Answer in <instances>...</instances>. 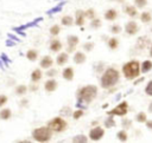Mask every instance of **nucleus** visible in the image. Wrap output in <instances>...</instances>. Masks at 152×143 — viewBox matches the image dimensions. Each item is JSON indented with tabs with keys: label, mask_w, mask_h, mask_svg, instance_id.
I'll list each match as a JSON object with an SVG mask.
<instances>
[{
	"label": "nucleus",
	"mask_w": 152,
	"mask_h": 143,
	"mask_svg": "<svg viewBox=\"0 0 152 143\" xmlns=\"http://www.w3.org/2000/svg\"><path fill=\"white\" fill-rule=\"evenodd\" d=\"M120 80V72L114 67H107L100 78V86L104 90L113 89Z\"/></svg>",
	"instance_id": "nucleus-1"
},
{
	"label": "nucleus",
	"mask_w": 152,
	"mask_h": 143,
	"mask_svg": "<svg viewBox=\"0 0 152 143\" xmlns=\"http://www.w3.org/2000/svg\"><path fill=\"white\" fill-rule=\"evenodd\" d=\"M97 86L93 85V84H88L82 86L78 91H77V99L78 103H91L96 97H97Z\"/></svg>",
	"instance_id": "nucleus-2"
},
{
	"label": "nucleus",
	"mask_w": 152,
	"mask_h": 143,
	"mask_svg": "<svg viewBox=\"0 0 152 143\" xmlns=\"http://www.w3.org/2000/svg\"><path fill=\"white\" fill-rule=\"evenodd\" d=\"M122 73H124V77L127 79V80H135L141 71H140V63L135 59L133 60H129L127 61L126 64L122 65V69H121Z\"/></svg>",
	"instance_id": "nucleus-3"
},
{
	"label": "nucleus",
	"mask_w": 152,
	"mask_h": 143,
	"mask_svg": "<svg viewBox=\"0 0 152 143\" xmlns=\"http://www.w3.org/2000/svg\"><path fill=\"white\" fill-rule=\"evenodd\" d=\"M51 137H52V131L49 129L48 125H45V126H38V128H36V129L32 130V138L36 142L46 143V142H50Z\"/></svg>",
	"instance_id": "nucleus-4"
},
{
	"label": "nucleus",
	"mask_w": 152,
	"mask_h": 143,
	"mask_svg": "<svg viewBox=\"0 0 152 143\" xmlns=\"http://www.w3.org/2000/svg\"><path fill=\"white\" fill-rule=\"evenodd\" d=\"M46 125L49 126V129L52 132H63L68 128V123H66V121L62 116H57V117L51 118L48 122Z\"/></svg>",
	"instance_id": "nucleus-5"
},
{
	"label": "nucleus",
	"mask_w": 152,
	"mask_h": 143,
	"mask_svg": "<svg viewBox=\"0 0 152 143\" xmlns=\"http://www.w3.org/2000/svg\"><path fill=\"white\" fill-rule=\"evenodd\" d=\"M127 112H128V104H127L126 100H122V102H120L115 108H113L110 111H108V115L122 117V116H126Z\"/></svg>",
	"instance_id": "nucleus-6"
},
{
	"label": "nucleus",
	"mask_w": 152,
	"mask_h": 143,
	"mask_svg": "<svg viewBox=\"0 0 152 143\" xmlns=\"http://www.w3.org/2000/svg\"><path fill=\"white\" fill-rule=\"evenodd\" d=\"M104 136V129L100 125H95L93 126L90 130H89V134H88V137L90 141L93 142H99L102 139V137Z\"/></svg>",
	"instance_id": "nucleus-7"
},
{
	"label": "nucleus",
	"mask_w": 152,
	"mask_h": 143,
	"mask_svg": "<svg viewBox=\"0 0 152 143\" xmlns=\"http://www.w3.org/2000/svg\"><path fill=\"white\" fill-rule=\"evenodd\" d=\"M139 31V26H138V22L134 21V20H129L126 22L125 25V32L128 34V35H134L137 34Z\"/></svg>",
	"instance_id": "nucleus-8"
},
{
	"label": "nucleus",
	"mask_w": 152,
	"mask_h": 143,
	"mask_svg": "<svg viewBox=\"0 0 152 143\" xmlns=\"http://www.w3.org/2000/svg\"><path fill=\"white\" fill-rule=\"evenodd\" d=\"M66 43H68V52H72V51L75 50V47L78 45L80 39H78L77 35L70 34V35H68V38H66Z\"/></svg>",
	"instance_id": "nucleus-9"
},
{
	"label": "nucleus",
	"mask_w": 152,
	"mask_h": 143,
	"mask_svg": "<svg viewBox=\"0 0 152 143\" xmlns=\"http://www.w3.org/2000/svg\"><path fill=\"white\" fill-rule=\"evenodd\" d=\"M152 43H151V39L148 38V37H146V35H142V37H140V38H138V40H137V43H135V47L138 48V50H145L148 45H151Z\"/></svg>",
	"instance_id": "nucleus-10"
},
{
	"label": "nucleus",
	"mask_w": 152,
	"mask_h": 143,
	"mask_svg": "<svg viewBox=\"0 0 152 143\" xmlns=\"http://www.w3.org/2000/svg\"><path fill=\"white\" fill-rule=\"evenodd\" d=\"M57 87H58V82L55 78H49L44 83V90L46 92H53L57 90Z\"/></svg>",
	"instance_id": "nucleus-11"
},
{
	"label": "nucleus",
	"mask_w": 152,
	"mask_h": 143,
	"mask_svg": "<svg viewBox=\"0 0 152 143\" xmlns=\"http://www.w3.org/2000/svg\"><path fill=\"white\" fill-rule=\"evenodd\" d=\"M52 65H53V59H52L50 56H44V57H42V59H40V61H39L40 69L48 70V69L52 67Z\"/></svg>",
	"instance_id": "nucleus-12"
},
{
	"label": "nucleus",
	"mask_w": 152,
	"mask_h": 143,
	"mask_svg": "<svg viewBox=\"0 0 152 143\" xmlns=\"http://www.w3.org/2000/svg\"><path fill=\"white\" fill-rule=\"evenodd\" d=\"M72 60H74L75 64L81 65V64L86 63V60H87V56H86L82 51H76V52L74 53V56H72Z\"/></svg>",
	"instance_id": "nucleus-13"
},
{
	"label": "nucleus",
	"mask_w": 152,
	"mask_h": 143,
	"mask_svg": "<svg viewBox=\"0 0 152 143\" xmlns=\"http://www.w3.org/2000/svg\"><path fill=\"white\" fill-rule=\"evenodd\" d=\"M75 24L76 26H83L86 22V17H84V11L82 9H77L75 12Z\"/></svg>",
	"instance_id": "nucleus-14"
},
{
	"label": "nucleus",
	"mask_w": 152,
	"mask_h": 143,
	"mask_svg": "<svg viewBox=\"0 0 152 143\" xmlns=\"http://www.w3.org/2000/svg\"><path fill=\"white\" fill-rule=\"evenodd\" d=\"M49 48H50V51H51V52L57 53V52H59V51L63 48V44H62V41H61V40H58V39H52V40L50 41Z\"/></svg>",
	"instance_id": "nucleus-15"
},
{
	"label": "nucleus",
	"mask_w": 152,
	"mask_h": 143,
	"mask_svg": "<svg viewBox=\"0 0 152 143\" xmlns=\"http://www.w3.org/2000/svg\"><path fill=\"white\" fill-rule=\"evenodd\" d=\"M74 76H75V72H74V69H72L71 66H66V67L63 69V71H62V77H63V79L70 82V80L74 79Z\"/></svg>",
	"instance_id": "nucleus-16"
},
{
	"label": "nucleus",
	"mask_w": 152,
	"mask_h": 143,
	"mask_svg": "<svg viewBox=\"0 0 152 143\" xmlns=\"http://www.w3.org/2000/svg\"><path fill=\"white\" fill-rule=\"evenodd\" d=\"M68 60H69V54H68V52H61V53L57 56V58H56V64L59 65V66H63V65H65V64L68 63Z\"/></svg>",
	"instance_id": "nucleus-17"
},
{
	"label": "nucleus",
	"mask_w": 152,
	"mask_h": 143,
	"mask_svg": "<svg viewBox=\"0 0 152 143\" xmlns=\"http://www.w3.org/2000/svg\"><path fill=\"white\" fill-rule=\"evenodd\" d=\"M31 82L32 83H38L40 82V79L43 78V72H42V69H34L32 72H31Z\"/></svg>",
	"instance_id": "nucleus-18"
},
{
	"label": "nucleus",
	"mask_w": 152,
	"mask_h": 143,
	"mask_svg": "<svg viewBox=\"0 0 152 143\" xmlns=\"http://www.w3.org/2000/svg\"><path fill=\"white\" fill-rule=\"evenodd\" d=\"M12 118V110L10 108H1L0 110V121H10Z\"/></svg>",
	"instance_id": "nucleus-19"
},
{
	"label": "nucleus",
	"mask_w": 152,
	"mask_h": 143,
	"mask_svg": "<svg viewBox=\"0 0 152 143\" xmlns=\"http://www.w3.org/2000/svg\"><path fill=\"white\" fill-rule=\"evenodd\" d=\"M124 12H125L128 17H131V18H135V17L138 15V9H137V6H135V5H134V6H132V5H126L125 8H124Z\"/></svg>",
	"instance_id": "nucleus-20"
},
{
	"label": "nucleus",
	"mask_w": 152,
	"mask_h": 143,
	"mask_svg": "<svg viewBox=\"0 0 152 143\" xmlns=\"http://www.w3.org/2000/svg\"><path fill=\"white\" fill-rule=\"evenodd\" d=\"M118 18V11L114 8H109L104 12V19L107 21H114Z\"/></svg>",
	"instance_id": "nucleus-21"
},
{
	"label": "nucleus",
	"mask_w": 152,
	"mask_h": 143,
	"mask_svg": "<svg viewBox=\"0 0 152 143\" xmlns=\"http://www.w3.org/2000/svg\"><path fill=\"white\" fill-rule=\"evenodd\" d=\"M151 70H152V60L146 59V60H144L140 64V71H141V73H147Z\"/></svg>",
	"instance_id": "nucleus-22"
},
{
	"label": "nucleus",
	"mask_w": 152,
	"mask_h": 143,
	"mask_svg": "<svg viewBox=\"0 0 152 143\" xmlns=\"http://www.w3.org/2000/svg\"><path fill=\"white\" fill-rule=\"evenodd\" d=\"M27 91H28V87L26 86V85H24V84H19V85H17L15 86V89H14V93L17 95V96H25L26 93H27Z\"/></svg>",
	"instance_id": "nucleus-23"
},
{
	"label": "nucleus",
	"mask_w": 152,
	"mask_h": 143,
	"mask_svg": "<svg viewBox=\"0 0 152 143\" xmlns=\"http://www.w3.org/2000/svg\"><path fill=\"white\" fill-rule=\"evenodd\" d=\"M61 24L63 25V26H66V27H69V26H72L74 24H75V19L71 17V15H63L62 17V19H61Z\"/></svg>",
	"instance_id": "nucleus-24"
},
{
	"label": "nucleus",
	"mask_w": 152,
	"mask_h": 143,
	"mask_svg": "<svg viewBox=\"0 0 152 143\" xmlns=\"http://www.w3.org/2000/svg\"><path fill=\"white\" fill-rule=\"evenodd\" d=\"M107 45H108V48L112 50V51H115L118 47H119V39L115 38V37H112L107 40Z\"/></svg>",
	"instance_id": "nucleus-25"
},
{
	"label": "nucleus",
	"mask_w": 152,
	"mask_h": 143,
	"mask_svg": "<svg viewBox=\"0 0 152 143\" xmlns=\"http://www.w3.org/2000/svg\"><path fill=\"white\" fill-rule=\"evenodd\" d=\"M26 58H27V60H30V61H36L37 59H38V56H39V53H38V51L37 50H33V48H31V50H28L27 52H26Z\"/></svg>",
	"instance_id": "nucleus-26"
},
{
	"label": "nucleus",
	"mask_w": 152,
	"mask_h": 143,
	"mask_svg": "<svg viewBox=\"0 0 152 143\" xmlns=\"http://www.w3.org/2000/svg\"><path fill=\"white\" fill-rule=\"evenodd\" d=\"M103 124H104V128H107V129L114 128V126L116 125L115 119H114V116H113V115H108V117L103 121Z\"/></svg>",
	"instance_id": "nucleus-27"
},
{
	"label": "nucleus",
	"mask_w": 152,
	"mask_h": 143,
	"mask_svg": "<svg viewBox=\"0 0 152 143\" xmlns=\"http://www.w3.org/2000/svg\"><path fill=\"white\" fill-rule=\"evenodd\" d=\"M139 18H140V21L142 24H148L152 21V14L150 12H142Z\"/></svg>",
	"instance_id": "nucleus-28"
},
{
	"label": "nucleus",
	"mask_w": 152,
	"mask_h": 143,
	"mask_svg": "<svg viewBox=\"0 0 152 143\" xmlns=\"http://www.w3.org/2000/svg\"><path fill=\"white\" fill-rule=\"evenodd\" d=\"M116 138H118L120 142H127V141H128V134H127V131H126L125 129L118 131V134H116Z\"/></svg>",
	"instance_id": "nucleus-29"
},
{
	"label": "nucleus",
	"mask_w": 152,
	"mask_h": 143,
	"mask_svg": "<svg viewBox=\"0 0 152 143\" xmlns=\"http://www.w3.org/2000/svg\"><path fill=\"white\" fill-rule=\"evenodd\" d=\"M72 143H87L88 142V137L86 135H76L72 137L71 139Z\"/></svg>",
	"instance_id": "nucleus-30"
},
{
	"label": "nucleus",
	"mask_w": 152,
	"mask_h": 143,
	"mask_svg": "<svg viewBox=\"0 0 152 143\" xmlns=\"http://www.w3.org/2000/svg\"><path fill=\"white\" fill-rule=\"evenodd\" d=\"M64 4H65V1H62V2H61V4H58L56 7H53V8L49 9V11L46 12V14H49V15H52V14H55V13H58V12H61V11H62V8H63V6H64Z\"/></svg>",
	"instance_id": "nucleus-31"
},
{
	"label": "nucleus",
	"mask_w": 152,
	"mask_h": 143,
	"mask_svg": "<svg viewBox=\"0 0 152 143\" xmlns=\"http://www.w3.org/2000/svg\"><path fill=\"white\" fill-rule=\"evenodd\" d=\"M135 121H137L138 123H145V122L147 121V115H146V112H144V111L138 112L137 116H135Z\"/></svg>",
	"instance_id": "nucleus-32"
},
{
	"label": "nucleus",
	"mask_w": 152,
	"mask_h": 143,
	"mask_svg": "<svg viewBox=\"0 0 152 143\" xmlns=\"http://www.w3.org/2000/svg\"><path fill=\"white\" fill-rule=\"evenodd\" d=\"M84 17H86V19H89V20L94 19V18L96 17L95 9H94V8H88V9H86V11H84Z\"/></svg>",
	"instance_id": "nucleus-33"
},
{
	"label": "nucleus",
	"mask_w": 152,
	"mask_h": 143,
	"mask_svg": "<svg viewBox=\"0 0 152 143\" xmlns=\"http://www.w3.org/2000/svg\"><path fill=\"white\" fill-rule=\"evenodd\" d=\"M49 32H50V34L52 35V37H56V35H58L59 33H61V26L59 25H52L51 27H50V30H49Z\"/></svg>",
	"instance_id": "nucleus-34"
},
{
	"label": "nucleus",
	"mask_w": 152,
	"mask_h": 143,
	"mask_svg": "<svg viewBox=\"0 0 152 143\" xmlns=\"http://www.w3.org/2000/svg\"><path fill=\"white\" fill-rule=\"evenodd\" d=\"M59 113H61L62 117H65V116L68 117V116H71V115H72V110H71L70 106H63V108L61 109Z\"/></svg>",
	"instance_id": "nucleus-35"
},
{
	"label": "nucleus",
	"mask_w": 152,
	"mask_h": 143,
	"mask_svg": "<svg viewBox=\"0 0 152 143\" xmlns=\"http://www.w3.org/2000/svg\"><path fill=\"white\" fill-rule=\"evenodd\" d=\"M102 26V21L99 19V18H94V19H91L90 20V27L91 28H100Z\"/></svg>",
	"instance_id": "nucleus-36"
},
{
	"label": "nucleus",
	"mask_w": 152,
	"mask_h": 143,
	"mask_svg": "<svg viewBox=\"0 0 152 143\" xmlns=\"http://www.w3.org/2000/svg\"><path fill=\"white\" fill-rule=\"evenodd\" d=\"M109 30H110V33H113V34H119V33H121V31H122L121 26H120V25H118V24L112 25Z\"/></svg>",
	"instance_id": "nucleus-37"
},
{
	"label": "nucleus",
	"mask_w": 152,
	"mask_h": 143,
	"mask_svg": "<svg viewBox=\"0 0 152 143\" xmlns=\"http://www.w3.org/2000/svg\"><path fill=\"white\" fill-rule=\"evenodd\" d=\"M83 115H84V111H83L82 109H77V110L72 111V115H71V117H72L74 119H78V118H81Z\"/></svg>",
	"instance_id": "nucleus-38"
},
{
	"label": "nucleus",
	"mask_w": 152,
	"mask_h": 143,
	"mask_svg": "<svg viewBox=\"0 0 152 143\" xmlns=\"http://www.w3.org/2000/svg\"><path fill=\"white\" fill-rule=\"evenodd\" d=\"M94 46H95V44H94L93 41H87V43H84V45H83V50H84L86 52H90V51H93Z\"/></svg>",
	"instance_id": "nucleus-39"
},
{
	"label": "nucleus",
	"mask_w": 152,
	"mask_h": 143,
	"mask_svg": "<svg viewBox=\"0 0 152 143\" xmlns=\"http://www.w3.org/2000/svg\"><path fill=\"white\" fill-rule=\"evenodd\" d=\"M121 125H122V128H124L125 130H128V129L132 126V121L128 119V118H124L122 122H121Z\"/></svg>",
	"instance_id": "nucleus-40"
},
{
	"label": "nucleus",
	"mask_w": 152,
	"mask_h": 143,
	"mask_svg": "<svg viewBox=\"0 0 152 143\" xmlns=\"http://www.w3.org/2000/svg\"><path fill=\"white\" fill-rule=\"evenodd\" d=\"M8 103V97L5 93H0V109L4 108Z\"/></svg>",
	"instance_id": "nucleus-41"
},
{
	"label": "nucleus",
	"mask_w": 152,
	"mask_h": 143,
	"mask_svg": "<svg viewBox=\"0 0 152 143\" xmlns=\"http://www.w3.org/2000/svg\"><path fill=\"white\" fill-rule=\"evenodd\" d=\"M45 74H46V77H49V78H53L55 76H57V70L50 67V69L46 70V73H45Z\"/></svg>",
	"instance_id": "nucleus-42"
},
{
	"label": "nucleus",
	"mask_w": 152,
	"mask_h": 143,
	"mask_svg": "<svg viewBox=\"0 0 152 143\" xmlns=\"http://www.w3.org/2000/svg\"><path fill=\"white\" fill-rule=\"evenodd\" d=\"M134 5L137 8H144L147 5V0H134Z\"/></svg>",
	"instance_id": "nucleus-43"
},
{
	"label": "nucleus",
	"mask_w": 152,
	"mask_h": 143,
	"mask_svg": "<svg viewBox=\"0 0 152 143\" xmlns=\"http://www.w3.org/2000/svg\"><path fill=\"white\" fill-rule=\"evenodd\" d=\"M145 93L150 97H152V79L147 83V85L145 86Z\"/></svg>",
	"instance_id": "nucleus-44"
},
{
	"label": "nucleus",
	"mask_w": 152,
	"mask_h": 143,
	"mask_svg": "<svg viewBox=\"0 0 152 143\" xmlns=\"http://www.w3.org/2000/svg\"><path fill=\"white\" fill-rule=\"evenodd\" d=\"M95 71H96L97 73H102V72L104 71V63H102V61L97 63V64H96V67H95Z\"/></svg>",
	"instance_id": "nucleus-45"
},
{
	"label": "nucleus",
	"mask_w": 152,
	"mask_h": 143,
	"mask_svg": "<svg viewBox=\"0 0 152 143\" xmlns=\"http://www.w3.org/2000/svg\"><path fill=\"white\" fill-rule=\"evenodd\" d=\"M28 90H30L31 92H36V91L38 90V83H32V84L28 86Z\"/></svg>",
	"instance_id": "nucleus-46"
},
{
	"label": "nucleus",
	"mask_w": 152,
	"mask_h": 143,
	"mask_svg": "<svg viewBox=\"0 0 152 143\" xmlns=\"http://www.w3.org/2000/svg\"><path fill=\"white\" fill-rule=\"evenodd\" d=\"M19 105H20L21 108H26V106L28 105V99H26V98H23V99L20 100Z\"/></svg>",
	"instance_id": "nucleus-47"
},
{
	"label": "nucleus",
	"mask_w": 152,
	"mask_h": 143,
	"mask_svg": "<svg viewBox=\"0 0 152 143\" xmlns=\"http://www.w3.org/2000/svg\"><path fill=\"white\" fill-rule=\"evenodd\" d=\"M1 60H2V61H4L5 64H6V65H8V64L11 63V60H10V59L7 58V56H6L5 53H2V54H1Z\"/></svg>",
	"instance_id": "nucleus-48"
},
{
	"label": "nucleus",
	"mask_w": 152,
	"mask_h": 143,
	"mask_svg": "<svg viewBox=\"0 0 152 143\" xmlns=\"http://www.w3.org/2000/svg\"><path fill=\"white\" fill-rule=\"evenodd\" d=\"M145 124H146V128H147L148 130H152V119H147V121L145 122Z\"/></svg>",
	"instance_id": "nucleus-49"
},
{
	"label": "nucleus",
	"mask_w": 152,
	"mask_h": 143,
	"mask_svg": "<svg viewBox=\"0 0 152 143\" xmlns=\"http://www.w3.org/2000/svg\"><path fill=\"white\" fill-rule=\"evenodd\" d=\"M7 35H8V38H10V39H12V40H14V41H19V38H18V37H15L14 34H12V33H8Z\"/></svg>",
	"instance_id": "nucleus-50"
},
{
	"label": "nucleus",
	"mask_w": 152,
	"mask_h": 143,
	"mask_svg": "<svg viewBox=\"0 0 152 143\" xmlns=\"http://www.w3.org/2000/svg\"><path fill=\"white\" fill-rule=\"evenodd\" d=\"M14 44H15V41H14V40L12 41V39H10V38L6 40V45H7V46H10V47H11V46H13Z\"/></svg>",
	"instance_id": "nucleus-51"
},
{
	"label": "nucleus",
	"mask_w": 152,
	"mask_h": 143,
	"mask_svg": "<svg viewBox=\"0 0 152 143\" xmlns=\"http://www.w3.org/2000/svg\"><path fill=\"white\" fill-rule=\"evenodd\" d=\"M13 31H14V32H17L18 34H20V35H23V37H25V35H26L24 31H20V30H13Z\"/></svg>",
	"instance_id": "nucleus-52"
},
{
	"label": "nucleus",
	"mask_w": 152,
	"mask_h": 143,
	"mask_svg": "<svg viewBox=\"0 0 152 143\" xmlns=\"http://www.w3.org/2000/svg\"><path fill=\"white\" fill-rule=\"evenodd\" d=\"M141 82H144V77H140V78H138V79H137V80H135L133 84H134V85H137V84H139V83H141Z\"/></svg>",
	"instance_id": "nucleus-53"
},
{
	"label": "nucleus",
	"mask_w": 152,
	"mask_h": 143,
	"mask_svg": "<svg viewBox=\"0 0 152 143\" xmlns=\"http://www.w3.org/2000/svg\"><path fill=\"white\" fill-rule=\"evenodd\" d=\"M147 110H148V111L152 113V100L150 102V104H148V106H147Z\"/></svg>",
	"instance_id": "nucleus-54"
},
{
	"label": "nucleus",
	"mask_w": 152,
	"mask_h": 143,
	"mask_svg": "<svg viewBox=\"0 0 152 143\" xmlns=\"http://www.w3.org/2000/svg\"><path fill=\"white\" fill-rule=\"evenodd\" d=\"M110 1H115V2H119V4H124L125 0H110Z\"/></svg>",
	"instance_id": "nucleus-55"
},
{
	"label": "nucleus",
	"mask_w": 152,
	"mask_h": 143,
	"mask_svg": "<svg viewBox=\"0 0 152 143\" xmlns=\"http://www.w3.org/2000/svg\"><path fill=\"white\" fill-rule=\"evenodd\" d=\"M150 56L152 57V44H151V46H150Z\"/></svg>",
	"instance_id": "nucleus-56"
},
{
	"label": "nucleus",
	"mask_w": 152,
	"mask_h": 143,
	"mask_svg": "<svg viewBox=\"0 0 152 143\" xmlns=\"http://www.w3.org/2000/svg\"><path fill=\"white\" fill-rule=\"evenodd\" d=\"M91 125H93V126H95V125H97V122H96V121H95V122H93V123H91Z\"/></svg>",
	"instance_id": "nucleus-57"
},
{
	"label": "nucleus",
	"mask_w": 152,
	"mask_h": 143,
	"mask_svg": "<svg viewBox=\"0 0 152 143\" xmlns=\"http://www.w3.org/2000/svg\"><path fill=\"white\" fill-rule=\"evenodd\" d=\"M0 67H2V60H1V58H0Z\"/></svg>",
	"instance_id": "nucleus-58"
},
{
	"label": "nucleus",
	"mask_w": 152,
	"mask_h": 143,
	"mask_svg": "<svg viewBox=\"0 0 152 143\" xmlns=\"http://www.w3.org/2000/svg\"><path fill=\"white\" fill-rule=\"evenodd\" d=\"M151 32H152V27H151Z\"/></svg>",
	"instance_id": "nucleus-59"
}]
</instances>
